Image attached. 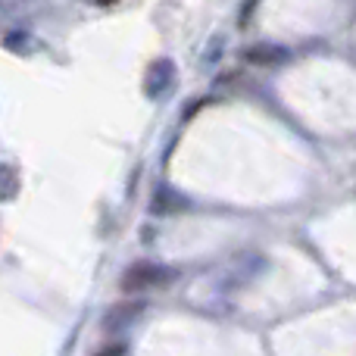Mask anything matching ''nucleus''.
<instances>
[{
    "instance_id": "obj_1",
    "label": "nucleus",
    "mask_w": 356,
    "mask_h": 356,
    "mask_svg": "<svg viewBox=\"0 0 356 356\" xmlns=\"http://www.w3.org/2000/svg\"><path fill=\"white\" fill-rule=\"evenodd\" d=\"M172 278V269L166 266H156V263H135L129 266V272L122 275V291L135 294V291H147L154 284H163Z\"/></svg>"
},
{
    "instance_id": "obj_2",
    "label": "nucleus",
    "mask_w": 356,
    "mask_h": 356,
    "mask_svg": "<svg viewBox=\"0 0 356 356\" xmlns=\"http://www.w3.org/2000/svg\"><path fill=\"white\" fill-rule=\"evenodd\" d=\"M175 81V63L172 60H154L144 72V94L150 100H156L160 94H166Z\"/></svg>"
},
{
    "instance_id": "obj_3",
    "label": "nucleus",
    "mask_w": 356,
    "mask_h": 356,
    "mask_svg": "<svg viewBox=\"0 0 356 356\" xmlns=\"http://www.w3.org/2000/svg\"><path fill=\"white\" fill-rule=\"evenodd\" d=\"M288 50L278 47V44H253V47L244 50V60L253 63V66H282L288 63Z\"/></svg>"
},
{
    "instance_id": "obj_4",
    "label": "nucleus",
    "mask_w": 356,
    "mask_h": 356,
    "mask_svg": "<svg viewBox=\"0 0 356 356\" xmlns=\"http://www.w3.org/2000/svg\"><path fill=\"white\" fill-rule=\"evenodd\" d=\"M144 309V303L141 300H129V303H119V307H113L110 313H106V319H104V325L106 328H122V325H129L131 319H135L138 313Z\"/></svg>"
},
{
    "instance_id": "obj_5",
    "label": "nucleus",
    "mask_w": 356,
    "mask_h": 356,
    "mask_svg": "<svg viewBox=\"0 0 356 356\" xmlns=\"http://www.w3.org/2000/svg\"><path fill=\"white\" fill-rule=\"evenodd\" d=\"M184 207H188V200L172 188H160L154 197V213H175V209H184Z\"/></svg>"
},
{
    "instance_id": "obj_6",
    "label": "nucleus",
    "mask_w": 356,
    "mask_h": 356,
    "mask_svg": "<svg viewBox=\"0 0 356 356\" xmlns=\"http://www.w3.org/2000/svg\"><path fill=\"white\" fill-rule=\"evenodd\" d=\"M19 194V169L0 163V200H13Z\"/></svg>"
},
{
    "instance_id": "obj_7",
    "label": "nucleus",
    "mask_w": 356,
    "mask_h": 356,
    "mask_svg": "<svg viewBox=\"0 0 356 356\" xmlns=\"http://www.w3.org/2000/svg\"><path fill=\"white\" fill-rule=\"evenodd\" d=\"M3 47L13 50V54H31V50L38 47V41L31 35H22V31H19V35H6L3 38Z\"/></svg>"
},
{
    "instance_id": "obj_8",
    "label": "nucleus",
    "mask_w": 356,
    "mask_h": 356,
    "mask_svg": "<svg viewBox=\"0 0 356 356\" xmlns=\"http://www.w3.org/2000/svg\"><path fill=\"white\" fill-rule=\"evenodd\" d=\"M100 356H122V347H110V350H104V353H100Z\"/></svg>"
}]
</instances>
